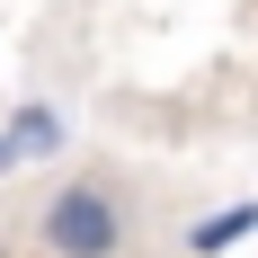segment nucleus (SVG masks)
Segmentation results:
<instances>
[{
	"mask_svg": "<svg viewBox=\"0 0 258 258\" xmlns=\"http://www.w3.org/2000/svg\"><path fill=\"white\" fill-rule=\"evenodd\" d=\"M45 249L53 258H116L125 249V196L107 178H72V187H53L45 196Z\"/></svg>",
	"mask_w": 258,
	"mask_h": 258,
	"instance_id": "obj_1",
	"label": "nucleus"
},
{
	"mask_svg": "<svg viewBox=\"0 0 258 258\" xmlns=\"http://www.w3.org/2000/svg\"><path fill=\"white\" fill-rule=\"evenodd\" d=\"M62 143H72L62 107H45V98H36V107H18V116H9V152H18V160H53Z\"/></svg>",
	"mask_w": 258,
	"mask_h": 258,
	"instance_id": "obj_2",
	"label": "nucleus"
},
{
	"mask_svg": "<svg viewBox=\"0 0 258 258\" xmlns=\"http://www.w3.org/2000/svg\"><path fill=\"white\" fill-rule=\"evenodd\" d=\"M249 232H258V205L240 196V205H223V214H205V223L187 232V249H196V258H223L232 240H249Z\"/></svg>",
	"mask_w": 258,
	"mask_h": 258,
	"instance_id": "obj_3",
	"label": "nucleus"
},
{
	"mask_svg": "<svg viewBox=\"0 0 258 258\" xmlns=\"http://www.w3.org/2000/svg\"><path fill=\"white\" fill-rule=\"evenodd\" d=\"M0 169H18V152H9V134H0Z\"/></svg>",
	"mask_w": 258,
	"mask_h": 258,
	"instance_id": "obj_4",
	"label": "nucleus"
}]
</instances>
